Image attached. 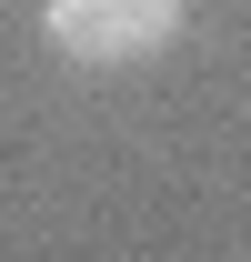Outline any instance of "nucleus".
<instances>
[{
    "label": "nucleus",
    "instance_id": "nucleus-1",
    "mask_svg": "<svg viewBox=\"0 0 251 262\" xmlns=\"http://www.w3.org/2000/svg\"><path fill=\"white\" fill-rule=\"evenodd\" d=\"M181 31V0H51V40L70 61H151Z\"/></svg>",
    "mask_w": 251,
    "mask_h": 262
}]
</instances>
